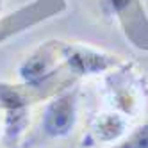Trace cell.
<instances>
[{"mask_svg":"<svg viewBox=\"0 0 148 148\" xmlns=\"http://www.w3.org/2000/svg\"><path fill=\"white\" fill-rule=\"evenodd\" d=\"M111 2V5H112V9L118 14H121L125 9H129L130 7V4H132V0H109Z\"/></svg>","mask_w":148,"mask_h":148,"instance_id":"cell-8","label":"cell"},{"mask_svg":"<svg viewBox=\"0 0 148 148\" xmlns=\"http://www.w3.org/2000/svg\"><path fill=\"white\" fill-rule=\"evenodd\" d=\"M2 127H4V112L0 111V136H2Z\"/></svg>","mask_w":148,"mask_h":148,"instance_id":"cell-9","label":"cell"},{"mask_svg":"<svg viewBox=\"0 0 148 148\" xmlns=\"http://www.w3.org/2000/svg\"><path fill=\"white\" fill-rule=\"evenodd\" d=\"M132 129L130 118L114 109L102 111L93 116L88 132L82 137L84 148H111L120 143Z\"/></svg>","mask_w":148,"mask_h":148,"instance_id":"cell-4","label":"cell"},{"mask_svg":"<svg viewBox=\"0 0 148 148\" xmlns=\"http://www.w3.org/2000/svg\"><path fill=\"white\" fill-rule=\"evenodd\" d=\"M103 93L109 109H114L129 118H136L145 107L148 84L145 75L136 70L132 62L123 61L103 77Z\"/></svg>","mask_w":148,"mask_h":148,"instance_id":"cell-1","label":"cell"},{"mask_svg":"<svg viewBox=\"0 0 148 148\" xmlns=\"http://www.w3.org/2000/svg\"><path fill=\"white\" fill-rule=\"evenodd\" d=\"M59 68H62L59 45H45L22 61V64L18 66V77L25 86L36 88L56 75Z\"/></svg>","mask_w":148,"mask_h":148,"instance_id":"cell-6","label":"cell"},{"mask_svg":"<svg viewBox=\"0 0 148 148\" xmlns=\"http://www.w3.org/2000/svg\"><path fill=\"white\" fill-rule=\"evenodd\" d=\"M111 148H148V120L132 127L123 139Z\"/></svg>","mask_w":148,"mask_h":148,"instance_id":"cell-7","label":"cell"},{"mask_svg":"<svg viewBox=\"0 0 148 148\" xmlns=\"http://www.w3.org/2000/svg\"><path fill=\"white\" fill-rule=\"evenodd\" d=\"M2 9H4V0H0V14H2Z\"/></svg>","mask_w":148,"mask_h":148,"instance_id":"cell-10","label":"cell"},{"mask_svg":"<svg viewBox=\"0 0 148 148\" xmlns=\"http://www.w3.org/2000/svg\"><path fill=\"white\" fill-rule=\"evenodd\" d=\"M59 54L62 68H66L75 77L105 75L123 62L120 56H114L88 43H59Z\"/></svg>","mask_w":148,"mask_h":148,"instance_id":"cell-2","label":"cell"},{"mask_svg":"<svg viewBox=\"0 0 148 148\" xmlns=\"http://www.w3.org/2000/svg\"><path fill=\"white\" fill-rule=\"evenodd\" d=\"M79 88H66L52 97L41 112L39 129L48 139H64L73 130L79 120Z\"/></svg>","mask_w":148,"mask_h":148,"instance_id":"cell-3","label":"cell"},{"mask_svg":"<svg viewBox=\"0 0 148 148\" xmlns=\"http://www.w3.org/2000/svg\"><path fill=\"white\" fill-rule=\"evenodd\" d=\"M0 100H2L4 107L2 136L5 137L7 143H16L25 134L30 121L29 98L16 88L2 86L0 88Z\"/></svg>","mask_w":148,"mask_h":148,"instance_id":"cell-5","label":"cell"}]
</instances>
